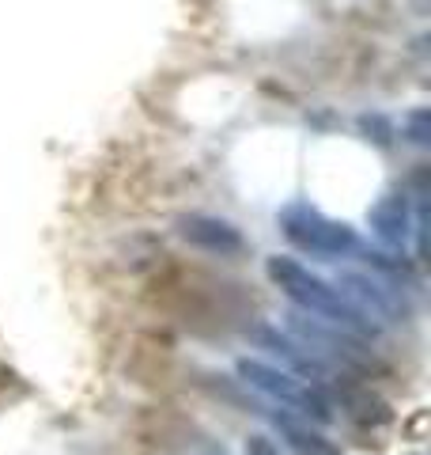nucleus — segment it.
I'll return each instance as SVG.
<instances>
[{
    "instance_id": "f257e3e1",
    "label": "nucleus",
    "mask_w": 431,
    "mask_h": 455,
    "mask_svg": "<svg viewBox=\"0 0 431 455\" xmlns=\"http://www.w3.org/2000/svg\"><path fill=\"white\" fill-rule=\"evenodd\" d=\"M269 277L299 311H310V315L325 319L329 326H341V331H349L356 338L379 334V323L371 319L364 307H356L341 289H333V284L322 277H314L310 269L299 266L295 259H269Z\"/></svg>"
},
{
    "instance_id": "f03ea898",
    "label": "nucleus",
    "mask_w": 431,
    "mask_h": 455,
    "mask_svg": "<svg viewBox=\"0 0 431 455\" xmlns=\"http://www.w3.org/2000/svg\"><path fill=\"white\" fill-rule=\"evenodd\" d=\"M239 376L242 383H250L254 391H262L272 403H280L287 414H303V418H314V421H329L333 410H329V398L314 387V383L299 379L295 372H284L277 364H265L257 357H242L239 361Z\"/></svg>"
},
{
    "instance_id": "7ed1b4c3",
    "label": "nucleus",
    "mask_w": 431,
    "mask_h": 455,
    "mask_svg": "<svg viewBox=\"0 0 431 455\" xmlns=\"http://www.w3.org/2000/svg\"><path fill=\"white\" fill-rule=\"evenodd\" d=\"M284 232L295 247H303L310 254H322V259H337V254H349L356 247V235L349 232V224H333V220H325L310 209L284 212Z\"/></svg>"
},
{
    "instance_id": "20e7f679",
    "label": "nucleus",
    "mask_w": 431,
    "mask_h": 455,
    "mask_svg": "<svg viewBox=\"0 0 431 455\" xmlns=\"http://www.w3.org/2000/svg\"><path fill=\"white\" fill-rule=\"evenodd\" d=\"M257 341H262L265 349H272L277 357H284L287 364L295 368V376L299 379H307V383H314V387H325L329 379H333V364H325L318 353L314 349H307V346H299V341H292L287 334H280V331H272V326H262L257 331Z\"/></svg>"
},
{
    "instance_id": "39448f33",
    "label": "nucleus",
    "mask_w": 431,
    "mask_h": 455,
    "mask_svg": "<svg viewBox=\"0 0 431 455\" xmlns=\"http://www.w3.org/2000/svg\"><path fill=\"white\" fill-rule=\"evenodd\" d=\"M182 235L190 239V243L212 251V254H235V251H242L239 232H235L231 224H223V220L190 217V220H182Z\"/></svg>"
},
{
    "instance_id": "423d86ee",
    "label": "nucleus",
    "mask_w": 431,
    "mask_h": 455,
    "mask_svg": "<svg viewBox=\"0 0 431 455\" xmlns=\"http://www.w3.org/2000/svg\"><path fill=\"white\" fill-rule=\"evenodd\" d=\"M272 425H277V433L287 440V448H292L295 455H344L341 448H333L329 440L310 429V421H299L295 414H272Z\"/></svg>"
},
{
    "instance_id": "0eeeda50",
    "label": "nucleus",
    "mask_w": 431,
    "mask_h": 455,
    "mask_svg": "<svg viewBox=\"0 0 431 455\" xmlns=\"http://www.w3.org/2000/svg\"><path fill=\"white\" fill-rule=\"evenodd\" d=\"M375 224L386 243H401L405 239V212H375Z\"/></svg>"
},
{
    "instance_id": "6e6552de",
    "label": "nucleus",
    "mask_w": 431,
    "mask_h": 455,
    "mask_svg": "<svg viewBox=\"0 0 431 455\" xmlns=\"http://www.w3.org/2000/svg\"><path fill=\"white\" fill-rule=\"evenodd\" d=\"M247 455H280V448L269 436H250L247 440Z\"/></svg>"
},
{
    "instance_id": "1a4fd4ad",
    "label": "nucleus",
    "mask_w": 431,
    "mask_h": 455,
    "mask_svg": "<svg viewBox=\"0 0 431 455\" xmlns=\"http://www.w3.org/2000/svg\"><path fill=\"white\" fill-rule=\"evenodd\" d=\"M208 455H227V451H223V448H212V451H208Z\"/></svg>"
}]
</instances>
